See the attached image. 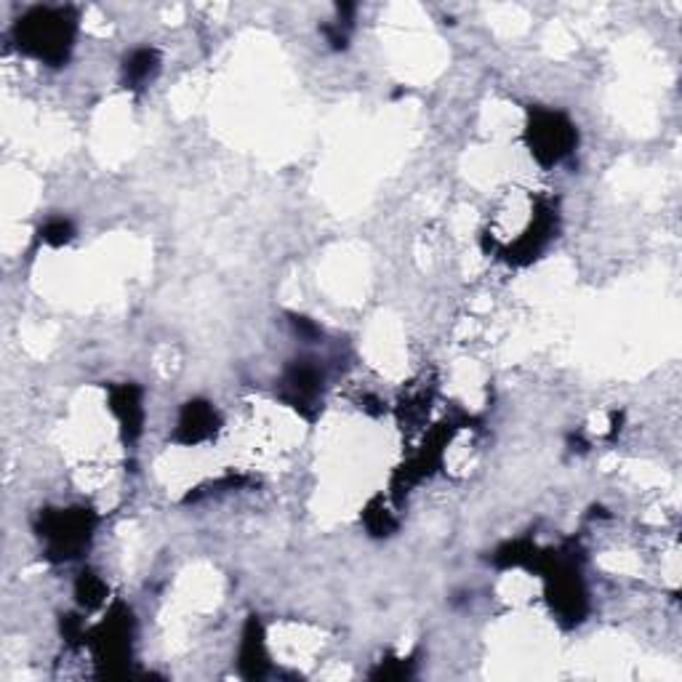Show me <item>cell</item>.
<instances>
[{
	"mask_svg": "<svg viewBox=\"0 0 682 682\" xmlns=\"http://www.w3.org/2000/svg\"><path fill=\"white\" fill-rule=\"evenodd\" d=\"M291 326H293V331L299 333V337L302 339H307V341H315L317 337H320V328L315 326L313 320H310V317H299V315H291Z\"/></svg>",
	"mask_w": 682,
	"mask_h": 682,
	"instance_id": "cell-14",
	"label": "cell"
},
{
	"mask_svg": "<svg viewBox=\"0 0 682 682\" xmlns=\"http://www.w3.org/2000/svg\"><path fill=\"white\" fill-rule=\"evenodd\" d=\"M363 520H366L370 536H392V531L397 528L395 517H392L390 512L376 509V507H368L366 515H363Z\"/></svg>",
	"mask_w": 682,
	"mask_h": 682,
	"instance_id": "cell-12",
	"label": "cell"
},
{
	"mask_svg": "<svg viewBox=\"0 0 682 682\" xmlns=\"http://www.w3.org/2000/svg\"><path fill=\"white\" fill-rule=\"evenodd\" d=\"M161 70V54L155 49H134L123 62V84L126 88H144Z\"/></svg>",
	"mask_w": 682,
	"mask_h": 682,
	"instance_id": "cell-10",
	"label": "cell"
},
{
	"mask_svg": "<svg viewBox=\"0 0 682 682\" xmlns=\"http://www.w3.org/2000/svg\"><path fill=\"white\" fill-rule=\"evenodd\" d=\"M93 528H97V515L86 507L46 509L35 522V531L43 541L46 557L51 563H67L80 557V552L91 544Z\"/></svg>",
	"mask_w": 682,
	"mask_h": 682,
	"instance_id": "cell-2",
	"label": "cell"
},
{
	"mask_svg": "<svg viewBox=\"0 0 682 682\" xmlns=\"http://www.w3.org/2000/svg\"><path fill=\"white\" fill-rule=\"evenodd\" d=\"M219 427L222 419L209 400H190V403H185L179 421H176L174 440L179 445H198L214 438Z\"/></svg>",
	"mask_w": 682,
	"mask_h": 682,
	"instance_id": "cell-7",
	"label": "cell"
},
{
	"mask_svg": "<svg viewBox=\"0 0 682 682\" xmlns=\"http://www.w3.org/2000/svg\"><path fill=\"white\" fill-rule=\"evenodd\" d=\"M73 235H75V229L67 219H51L49 225L40 229V240H43V243H49V245H54V249L70 243V240H73Z\"/></svg>",
	"mask_w": 682,
	"mask_h": 682,
	"instance_id": "cell-13",
	"label": "cell"
},
{
	"mask_svg": "<svg viewBox=\"0 0 682 682\" xmlns=\"http://www.w3.org/2000/svg\"><path fill=\"white\" fill-rule=\"evenodd\" d=\"M238 661H240V672H243V678H249V680L264 678V672H267L269 664H267V648H264V627L258 624L256 616H251V619L245 621Z\"/></svg>",
	"mask_w": 682,
	"mask_h": 682,
	"instance_id": "cell-9",
	"label": "cell"
},
{
	"mask_svg": "<svg viewBox=\"0 0 682 682\" xmlns=\"http://www.w3.org/2000/svg\"><path fill=\"white\" fill-rule=\"evenodd\" d=\"M576 142H579V131L563 113H552V110L531 113V121H528L526 128V144L531 155L536 157V163H541L544 168H552L560 161H566L570 152L576 150Z\"/></svg>",
	"mask_w": 682,
	"mask_h": 682,
	"instance_id": "cell-4",
	"label": "cell"
},
{
	"mask_svg": "<svg viewBox=\"0 0 682 682\" xmlns=\"http://www.w3.org/2000/svg\"><path fill=\"white\" fill-rule=\"evenodd\" d=\"M110 411L117 416L123 429V440L134 443L142 434L144 408H142V390L137 384H121L110 390Z\"/></svg>",
	"mask_w": 682,
	"mask_h": 682,
	"instance_id": "cell-8",
	"label": "cell"
},
{
	"mask_svg": "<svg viewBox=\"0 0 682 682\" xmlns=\"http://www.w3.org/2000/svg\"><path fill=\"white\" fill-rule=\"evenodd\" d=\"M108 595H110L108 584H104L93 570H84V573L78 576V581H75V597H78V603L84 605L86 610H93V608H99V605H104Z\"/></svg>",
	"mask_w": 682,
	"mask_h": 682,
	"instance_id": "cell-11",
	"label": "cell"
},
{
	"mask_svg": "<svg viewBox=\"0 0 682 682\" xmlns=\"http://www.w3.org/2000/svg\"><path fill=\"white\" fill-rule=\"evenodd\" d=\"M323 390V374L315 363L293 361L286 368L283 381H280V397L283 403L296 408L304 419H313L317 411V397Z\"/></svg>",
	"mask_w": 682,
	"mask_h": 682,
	"instance_id": "cell-6",
	"label": "cell"
},
{
	"mask_svg": "<svg viewBox=\"0 0 682 682\" xmlns=\"http://www.w3.org/2000/svg\"><path fill=\"white\" fill-rule=\"evenodd\" d=\"M78 16L70 9H33L14 25L16 49L27 56L62 67L73 51Z\"/></svg>",
	"mask_w": 682,
	"mask_h": 682,
	"instance_id": "cell-1",
	"label": "cell"
},
{
	"mask_svg": "<svg viewBox=\"0 0 682 682\" xmlns=\"http://www.w3.org/2000/svg\"><path fill=\"white\" fill-rule=\"evenodd\" d=\"M536 570L546 573V597L552 610L568 624H581L586 616V590L579 568L560 555H541Z\"/></svg>",
	"mask_w": 682,
	"mask_h": 682,
	"instance_id": "cell-3",
	"label": "cell"
},
{
	"mask_svg": "<svg viewBox=\"0 0 682 682\" xmlns=\"http://www.w3.org/2000/svg\"><path fill=\"white\" fill-rule=\"evenodd\" d=\"M131 637H134V616L126 605H115L102 621L91 632L88 643H91L93 654L108 667H121L128 656H131Z\"/></svg>",
	"mask_w": 682,
	"mask_h": 682,
	"instance_id": "cell-5",
	"label": "cell"
},
{
	"mask_svg": "<svg viewBox=\"0 0 682 682\" xmlns=\"http://www.w3.org/2000/svg\"><path fill=\"white\" fill-rule=\"evenodd\" d=\"M62 634L67 643H75V640L84 637V621L78 616H62Z\"/></svg>",
	"mask_w": 682,
	"mask_h": 682,
	"instance_id": "cell-15",
	"label": "cell"
}]
</instances>
